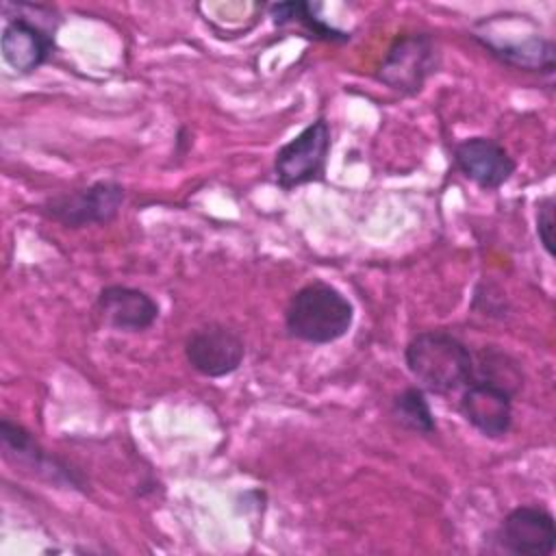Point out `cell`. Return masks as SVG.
<instances>
[{"instance_id":"obj_14","label":"cell","mask_w":556,"mask_h":556,"mask_svg":"<svg viewBox=\"0 0 556 556\" xmlns=\"http://www.w3.org/2000/svg\"><path fill=\"white\" fill-rule=\"evenodd\" d=\"M471 380L495 384L515 397L523 387V369L519 361L513 358L508 352L493 345H484L473 354Z\"/></svg>"},{"instance_id":"obj_8","label":"cell","mask_w":556,"mask_h":556,"mask_svg":"<svg viewBox=\"0 0 556 556\" xmlns=\"http://www.w3.org/2000/svg\"><path fill=\"white\" fill-rule=\"evenodd\" d=\"M17 15H7L4 28L0 35V52L4 63L22 74L28 76L37 72L54 52V28L43 26L41 20H30L22 4H13Z\"/></svg>"},{"instance_id":"obj_11","label":"cell","mask_w":556,"mask_h":556,"mask_svg":"<svg viewBox=\"0 0 556 556\" xmlns=\"http://www.w3.org/2000/svg\"><path fill=\"white\" fill-rule=\"evenodd\" d=\"M513 395L495 384L471 380L458 400L465 421L486 439H504L513 428Z\"/></svg>"},{"instance_id":"obj_2","label":"cell","mask_w":556,"mask_h":556,"mask_svg":"<svg viewBox=\"0 0 556 556\" xmlns=\"http://www.w3.org/2000/svg\"><path fill=\"white\" fill-rule=\"evenodd\" d=\"M352 324L354 304L334 285L319 278L302 285L285 308L289 337L311 345H328L343 339Z\"/></svg>"},{"instance_id":"obj_5","label":"cell","mask_w":556,"mask_h":556,"mask_svg":"<svg viewBox=\"0 0 556 556\" xmlns=\"http://www.w3.org/2000/svg\"><path fill=\"white\" fill-rule=\"evenodd\" d=\"M124 200L126 191L117 180H96L87 187L46 198L39 211L63 228H85L113 222Z\"/></svg>"},{"instance_id":"obj_4","label":"cell","mask_w":556,"mask_h":556,"mask_svg":"<svg viewBox=\"0 0 556 556\" xmlns=\"http://www.w3.org/2000/svg\"><path fill=\"white\" fill-rule=\"evenodd\" d=\"M0 450L9 465L30 478L43 480L61 489H87V480L80 469L43 450L30 430L9 417L0 421Z\"/></svg>"},{"instance_id":"obj_12","label":"cell","mask_w":556,"mask_h":556,"mask_svg":"<svg viewBox=\"0 0 556 556\" xmlns=\"http://www.w3.org/2000/svg\"><path fill=\"white\" fill-rule=\"evenodd\" d=\"M96 308L104 324L119 332H143L159 319V302L148 291L128 285L102 287Z\"/></svg>"},{"instance_id":"obj_3","label":"cell","mask_w":556,"mask_h":556,"mask_svg":"<svg viewBox=\"0 0 556 556\" xmlns=\"http://www.w3.org/2000/svg\"><path fill=\"white\" fill-rule=\"evenodd\" d=\"M441 50L430 33H402L376 67V80L402 96H415L437 74Z\"/></svg>"},{"instance_id":"obj_13","label":"cell","mask_w":556,"mask_h":556,"mask_svg":"<svg viewBox=\"0 0 556 556\" xmlns=\"http://www.w3.org/2000/svg\"><path fill=\"white\" fill-rule=\"evenodd\" d=\"M491 56L497 61L523 70V72H534V74H554L556 67V48L554 41L547 37H541L536 33L513 39H500L482 33L471 35Z\"/></svg>"},{"instance_id":"obj_6","label":"cell","mask_w":556,"mask_h":556,"mask_svg":"<svg viewBox=\"0 0 556 556\" xmlns=\"http://www.w3.org/2000/svg\"><path fill=\"white\" fill-rule=\"evenodd\" d=\"M330 154V124L317 117L293 139L282 143L274 156V176L280 189L291 191L300 185L319 180Z\"/></svg>"},{"instance_id":"obj_17","label":"cell","mask_w":556,"mask_h":556,"mask_svg":"<svg viewBox=\"0 0 556 556\" xmlns=\"http://www.w3.org/2000/svg\"><path fill=\"white\" fill-rule=\"evenodd\" d=\"M536 237L543 250L552 256L554 254V195H543L536 200Z\"/></svg>"},{"instance_id":"obj_16","label":"cell","mask_w":556,"mask_h":556,"mask_svg":"<svg viewBox=\"0 0 556 556\" xmlns=\"http://www.w3.org/2000/svg\"><path fill=\"white\" fill-rule=\"evenodd\" d=\"M391 415L393 419L415 434L428 437L437 432L434 413L430 408V402L426 397V391L421 387H404L397 391L391 400Z\"/></svg>"},{"instance_id":"obj_1","label":"cell","mask_w":556,"mask_h":556,"mask_svg":"<svg viewBox=\"0 0 556 556\" xmlns=\"http://www.w3.org/2000/svg\"><path fill=\"white\" fill-rule=\"evenodd\" d=\"M404 363L417 387L434 395L463 391L473 376V352L447 330H421L404 348Z\"/></svg>"},{"instance_id":"obj_7","label":"cell","mask_w":556,"mask_h":556,"mask_svg":"<svg viewBox=\"0 0 556 556\" xmlns=\"http://www.w3.org/2000/svg\"><path fill=\"white\" fill-rule=\"evenodd\" d=\"M185 358L200 376L224 378L241 367L245 358V343L237 330L213 321L195 328L187 337Z\"/></svg>"},{"instance_id":"obj_10","label":"cell","mask_w":556,"mask_h":556,"mask_svg":"<svg viewBox=\"0 0 556 556\" xmlns=\"http://www.w3.org/2000/svg\"><path fill=\"white\" fill-rule=\"evenodd\" d=\"M452 156L456 169L484 191L500 189L517 169L510 152L500 141L482 135L458 141Z\"/></svg>"},{"instance_id":"obj_15","label":"cell","mask_w":556,"mask_h":556,"mask_svg":"<svg viewBox=\"0 0 556 556\" xmlns=\"http://www.w3.org/2000/svg\"><path fill=\"white\" fill-rule=\"evenodd\" d=\"M269 15L276 26L298 24L306 33V37H313L319 41H330V43L350 41V33L324 22L319 15H315L313 4H308V2H300V0L276 2L269 7Z\"/></svg>"},{"instance_id":"obj_9","label":"cell","mask_w":556,"mask_h":556,"mask_svg":"<svg viewBox=\"0 0 556 556\" xmlns=\"http://www.w3.org/2000/svg\"><path fill=\"white\" fill-rule=\"evenodd\" d=\"M495 543L513 556H549L556 549L554 515L536 504L517 506L497 526Z\"/></svg>"}]
</instances>
